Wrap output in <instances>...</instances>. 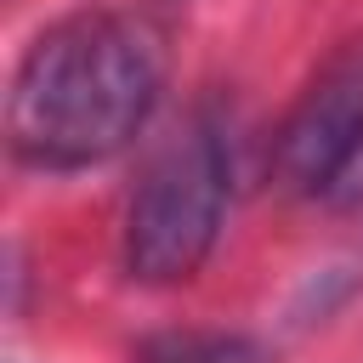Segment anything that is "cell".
<instances>
[{"instance_id": "cell-2", "label": "cell", "mask_w": 363, "mask_h": 363, "mask_svg": "<svg viewBox=\"0 0 363 363\" xmlns=\"http://www.w3.org/2000/svg\"><path fill=\"white\" fill-rule=\"evenodd\" d=\"M233 199V147L216 113H193L182 136L159 147L147 176L130 193L125 216V267L142 284H182L193 278L227 221Z\"/></svg>"}, {"instance_id": "cell-4", "label": "cell", "mask_w": 363, "mask_h": 363, "mask_svg": "<svg viewBox=\"0 0 363 363\" xmlns=\"http://www.w3.org/2000/svg\"><path fill=\"white\" fill-rule=\"evenodd\" d=\"M130 363H272V352L238 329H164L147 335Z\"/></svg>"}, {"instance_id": "cell-3", "label": "cell", "mask_w": 363, "mask_h": 363, "mask_svg": "<svg viewBox=\"0 0 363 363\" xmlns=\"http://www.w3.org/2000/svg\"><path fill=\"white\" fill-rule=\"evenodd\" d=\"M363 136V51H346L301 96L278 136V176L301 199H329Z\"/></svg>"}, {"instance_id": "cell-5", "label": "cell", "mask_w": 363, "mask_h": 363, "mask_svg": "<svg viewBox=\"0 0 363 363\" xmlns=\"http://www.w3.org/2000/svg\"><path fill=\"white\" fill-rule=\"evenodd\" d=\"M357 199H363V136H357V147H352V159H346V170H340L329 204H357Z\"/></svg>"}, {"instance_id": "cell-1", "label": "cell", "mask_w": 363, "mask_h": 363, "mask_svg": "<svg viewBox=\"0 0 363 363\" xmlns=\"http://www.w3.org/2000/svg\"><path fill=\"white\" fill-rule=\"evenodd\" d=\"M159 85L164 45L142 17L74 11L51 23L11 74V153L51 176L91 170L130 147L159 102Z\"/></svg>"}]
</instances>
